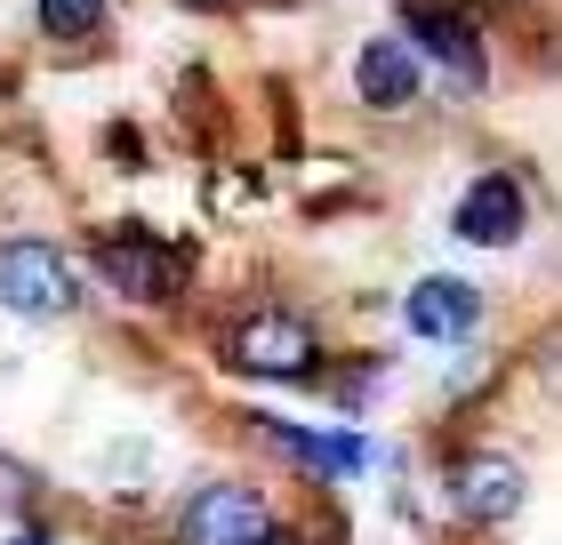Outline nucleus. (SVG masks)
I'll return each instance as SVG.
<instances>
[{
	"mask_svg": "<svg viewBox=\"0 0 562 545\" xmlns=\"http://www.w3.org/2000/svg\"><path fill=\"white\" fill-rule=\"evenodd\" d=\"M258 537H273V513L249 481H210L177 513V545H258Z\"/></svg>",
	"mask_w": 562,
	"mask_h": 545,
	"instance_id": "423d86ee",
	"label": "nucleus"
},
{
	"mask_svg": "<svg viewBox=\"0 0 562 545\" xmlns=\"http://www.w3.org/2000/svg\"><path fill=\"white\" fill-rule=\"evenodd\" d=\"M353 96H362L370 113H411L418 96H426V65L411 57V41L402 33H370L362 48H353Z\"/></svg>",
	"mask_w": 562,
	"mask_h": 545,
	"instance_id": "1a4fd4ad",
	"label": "nucleus"
},
{
	"mask_svg": "<svg viewBox=\"0 0 562 545\" xmlns=\"http://www.w3.org/2000/svg\"><path fill=\"white\" fill-rule=\"evenodd\" d=\"M482 314H491V297H482L474 281H458V273H426V281H411V297H402V329H411L418 345H467L482 329Z\"/></svg>",
	"mask_w": 562,
	"mask_h": 545,
	"instance_id": "6e6552de",
	"label": "nucleus"
},
{
	"mask_svg": "<svg viewBox=\"0 0 562 545\" xmlns=\"http://www.w3.org/2000/svg\"><path fill=\"white\" fill-rule=\"evenodd\" d=\"M0 314L33 329H57L81 314V265L65 257V241H48V232H9L0 241Z\"/></svg>",
	"mask_w": 562,
	"mask_h": 545,
	"instance_id": "f03ea898",
	"label": "nucleus"
},
{
	"mask_svg": "<svg viewBox=\"0 0 562 545\" xmlns=\"http://www.w3.org/2000/svg\"><path fill=\"white\" fill-rule=\"evenodd\" d=\"M522 465L506 457V450H458L450 457V474H442V498L467 513V522H515L522 513Z\"/></svg>",
	"mask_w": 562,
	"mask_h": 545,
	"instance_id": "0eeeda50",
	"label": "nucleus"
},
{
	"mask_svg": "<svg viewBox=\"0 0 562 545\" xmlns=\"http://www.w3.org/2000/svg\"><path fill=\"white\" fill-rule=\"evenodd\" d=\"M217 353H225V370L249 377V385H314L322 329H314V314H297V305H249L241 321H225Z\"/></svg>",
	"mask_w": 562,
	"mask_h": 545,
	"instance_id": "f257e3e1",
	"label": "nucleus"
},
{
	"mask_svg": "<svg viewBox=\"0 0 562 545\" xmlns=\"http://www.w3.org/2000/svg\"><path fill=\"white\" fill-rule=\"evenodd\" d=\"M9 545H48V537H41V530H16V537H9Z\"/></svg>",
	"mask_w": 562,
	"mask_h": 545,
	"instance_id": "f8f14e48",
	"label": "nucleus"
},
{
	"mask_svg": "<svg viewBox=\"0 0 562 545\" xmlns=\"http://www.w3.org/2000/svg\"><path fill=\"white\" fill-rule=\"evenodd\" d=\"M450 232L467 249H515L522 232H530V193H522V177L515 169H482L458 185L450 201Z\"/></svg>",
	"mask_w": 562,
	"mask_h": 545,
	"instance_id": "39448f33",
	"label": "nucleus"
},
{
	"mask_svg": "<svg viewBox=\"0 0 562 545\" xmlns=\"http://www.w3.org/2000/svg\"><path fill=\"white\" fill-rule=\"evenodd\" d=\"M402 41L418 65H442L458 89L491 81V41H482V16L467 0H402Z\"/></svg>",
	"mask_w": 562,
	"mask_h": 545,
	"instance_id": "20e7f679",
	"label": "nucleus"
},
{
	"mask_svg": "<svg viewBox=\"0 0 562 545\" xmlns=\"http://www.w3.org/2000/svg\"><path fill=\"white\" fill-rule=\"evenodd\" d=\"M105 16H113V0H33V33L57 41V48L97 41V33H105Z\"/></svg>",
	"mask_w": 562,
	"mask_h": 545,
	"instance_id": "9b49d317",
	"label": "nucleus"
},
{
	"mask_svg": "<svg viewBox=\"0 0 562 545\" xmlns=\"http://www.w3.org/2000/svg\"><path fill=\"white\" fill-rule=\"evenodd\" d=\"M186 9H234V0H186Z\"/></svg>",
	"mask_w": 562,
	"mask_h": 545,
	"instance_id": "ddd939ff",
	"label": "nucleus"
},
{
	"mask_svg": "<svg viewBox=\"0 0 562 545\" xmlns=\"http://www.w3.org/2000/svg\"><path fill=\"white\" fill-rule=\"evenodd\" d=\"M258 433H266L290 465H305L314 481H353V474H370V465H378V450H370L362 433H314V425H273V418H266Z\"/></svg>",
	"mask_w": 562,
	"mask_h": 545,
	"instance_id": "9d476101",
	"label": "nucleus"
},
{
	"mask_svg": "<svg viewBox=\"0 0 562 545\" xmlns=\"http://www.w3.org/2000/svg\"><path fill=\"white\" fill-rule=\"evenodd\" d=\"M258 545H281V537H258Z\"/></svg>",
	"mask_w": 562,
	"mask_h": 545,
	"instance_id": "4468645a",
	"label": "nucleus"
},
{
	"mask_svg": "<svg viewBox=\"0 0 562 545\" xmlns=\"http://www.w3.org/2000/svg\"><path fill=\"white\" fill-rule=\"evenodd\" d=\"M97 273L113 281L130 305H169L177 289H186V273H193V257L169 241V232H153V225H105L97 232Z\"/></svg>",
	"mask_w": 562,
	"mask_h": 545,
	"instance_id": "7ed1b4c3",
	"label": "nucleus"
}]
</instances>
